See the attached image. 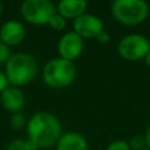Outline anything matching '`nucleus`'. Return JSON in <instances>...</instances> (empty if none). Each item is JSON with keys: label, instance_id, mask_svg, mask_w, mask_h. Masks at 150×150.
<instances>
[{"label": "nucleus", "instance_id": "f257e3e1", "mask_svg": "<svg viewBox=\"0 0 150 150\" xmlns=\"http://www.w3.org/2000/svg\"><path fill=\"white\" fill-rule=\"evenodd\" d=\"M60 120L50 111H38L27 122L28 139L38 148H49L56 145L62 135Z\"/></svg>", "mask_w": 150, "mask_h": 150}, {"label": "nucleus", "instance_id": "f03ea898", "mask_svg": "<svg viewBox=\"0 0 150 150\" xmlns=\"http://www.w3.org/2000/svg\"><path fill=\"white\" fill-rule=\"evenodd\" d=\"M39 73V63L29 53H15L11 55L5 66V74L9 84L21 87L32 82Z\"/></svg>", "mask_w": 150, "mask_h": 150}, {"label": "nucleus", "instance_id": "7ed1b4c3", "mask_svg": "<svg viewBox=\"0 0 150 150\" xmlns=\"http://www.w3.org/2000/svg\"><path fill=\"white\" fill-rule=\"evenodd\" d=\"M76 73V66L73 61L59 56L49 60L43 66L42 79L46 86L54 89H62L74 82Z\"/></svg>", "mask_w": 150, "mask_h": 150}, {"label": "nucleus", "instance_id": "20e7f679", "mask_svg": "<svg viewBox=\"0 0 150 150\" xmlns=\"http://www.w3.org/2000/svg\"><path fill=\"white\" fill-rule=\"evenodd\" d=\"M110 12L117 22L135 26L145 21L149 15V5L144 0H115Z\"/></svg>", "mask_w": 150, "mask_h": 150}, {"label": "nucleus", "instance_id": "39448f33", "mask_svg": "<svg viewBox=\"0 0 150 150\" xmlns=\"http://www.w3.org/2000/svg\"><path fill=\"white\" fill-rule=\"evenodd\" d=\"M150 50V41L145 35L131 33L124 35L118 45L117 52L120 56L127 61H138L145 57Z\"/></svg>", "mask_w": 150, "mask_h": 150}, {"label": "nucleus", "instance_id": "423d86ee", "mask_svg": "<svg viewBox=\"0 0 150 150\" xmlns=\"http://www.w3.org/2000/svg\"><path fill=\"white\" fill-rule=\"evenodd\" d=\"M20 12L22 18L33 25H46L56 12V6L50 0H25Z\"/></svg>", "mask_w": 150, "mask_h": 150}, {"label": "nucleus", "instance_id": "0eeeda50", "mask_svg": "<svg viewBox=\"0 0 150 150\" xmlns=\"http://www.w3.org/2000/svg\"><path fill=\"white\" fill-rule=\"evenodd\" d=\"M104 29L103 21L100 16L91 14V13H84L76 18L73 21V30L79 34L83 40L84 39H93Z\"/></svg>", "mask_w": 150, "mask_h": 150}, {"label": "nucleus", "instance_id": "6e6552de", "mask_svg": "<svg viewBox=\"0 0 150 150\" xmlns=\"http://www.w3.org/2000/svg\"><path fill=\"white\" fill-rule=\"evenodd\" d=\"M84 49L83 39L74 30L64 33L57 42V53L60 57L68 61H75Z\"/></svg>", "mask_w": 150, "mask_h": 150}, {"label": "nucleus", "instance_id": "1a4fd4ad", "mask_svg": "<svg viewBox=\"0 0 150 150\" xmlns=\"http://www.w3.org/2000/svg\"><path fill=\"white\" fill-rule=\"evenodd\" d=\"M26 38V28L18 20H8L0 27V41L6 46H16Z\"/></svg>", "mask_w": 150, "mask_h": 150}, {"label": "nucleus", "instance_id": "9d476101", "mask_svg": "<svg viewBox=\"0 0 150 150\" xmlns=\"http://www.w3.org/2000/svg\"><path fill=\"white\" fill-rule=\"evenodd\" d=\"M1 105L13 114L21 112L25 107V95L19 87H8L0 94Z\"/></svg>", "mask_w": 150, "mask_h": 150}, {"label": "nucleus", "instance_id": "9b49d317", "mask_svg": "<svg viewBox=\"0 0 150 150\" xmlns=\"http://www.w3.org/2000/svg\"><path fill=\"white\" fill-rule=\"evenodd\" d=\"M55 146L56 150H88L89 148L87 138L74 130L63 132Z\"/></svg>", "mask_w": 150, "mask_h": 150}, {"label": "nucleus", "instance_id": "f8f14e48", "mask_svg": "<svg viewBox=\"0 0 150 150\" xmlns=\"http://www.w3.org/2000/svg\"><path fill=\"white\" fill-rule=\"evenodd\" d=\"M88 4L86 0H61L56 5V12L66 19H76L84 14Z\"/></svg>", "mask_w": 150, "mask_h": 150}, {"label": "nucleus", "instance_id": "ddd939ff", "mask_svg": "<svg viewBox=\"0 0 150 150\" xmlns=\"http://www.w3.org/2000/svg\"><path fill=\"white\" fill-rule=\"evenodd\" d=\"M38 145L33 143L30 139H22L16 138L13 139L7 146L6 150H38Z\"/></svg>", "mask_w": 150, "mask_h": 150}, {"label": "nucleus", "instance_id": "4468645a", "mask_svg": "<svg viewBox=\"0 0 150 150\" xmlns=\"http://www.w3.org/2000/svg\"><path fill=\"white\" fill-rule=\"evenodd\" d=\"M129 146L131 150H143L146 146V141L144 137V134H135L129 139Z\"/></svg>", "mask_w": 150, "mask_h": 150}, {"label": "nucleus", "instance_id": "2eb2a0df", "mask_svg": "<svg viewBox=\"0 0 150 150\" xmlns=\"http://www.w3.org/2000/svg\"><path fill=\"white\" fill-rule=\"evenodd\" d=\"M48 25L55 30H63L66 28V26H67V19L64 16H62L60 13L55 12L53 14V16L50 18Z\"/></svg>", "mask_w": 150, "mask_h": 150}, {"label": "nucleus", "instance_id": "dca6fc26", "mask_svg": "<svg viewBox=\"0 0 150 150\" xmlns=\"http://www.w3.org/2000/svg\"><path fill=\"white\" fill-rule=\"evenodd\" d=\"M26 124V118L23 116L22 112H15V114H12L11 116V127L13 129H21L23 128V125Z\"/></svg>", "mask_w": 150, "mask_h": 150}, {"label": "nucleus", "instance_id": "f3484780", "mask_svg": "<svg viewBox=\"0 0 150 150\" xmlns=\"http://www.w3.org/2000/svg\"><path fill=\"white\" fill-rule=\"evenodd\" d=\"M105 150H131L130 146H129V143L127 141H123V139H115L112 142H110Z\"/></svg>", "mask_w": 150, "mask_h": 150}, {"label": "nucleus", "instance_id": "a211bd4d", "mask_svg": "<svg viewBox=\"0 0 150 150\" xmlns=\"http://www.w3.org/2000/svg\"><path fill=\"white\" fill-rule=\"evenodd\" d=\"M11 57V50L9 47L6 46L5 43H2L0 41V64L6 63L8 61V59Z\"/></svg>", "mask_w": 150, "mask_h": 150}, {"label": "nucleus", "instance_id": "6ab92c4d", "mask_svg": "<svg viewBox=\"0 0 150 150\" xmlns=\"http://www.w3.org/2000/svg\"><path fill=\"white\" fill-rule=\"evenodd\" d=\"M8 87H9V81H8V79H7L6 74L0 70V94H1L5 89H7Z\"/></svg>", "mask_w": 150, "mask_h": 150}, {"label": "nucleus", "instance_id": "aec40b11", "mask_svg": "<svg viewBox=\"0 0 150 150\" xmlns=\"http://www.w3.org/2000/svg\"><path fill=\"white\" fill-rule=\"evenodd\" d=\"M110 39H111V36H110L109 32L105 30V29H103V30L96 36V40H97L98 42H101V43H107V42L110 41Z\"/></svg>", "mask_w": 150, "mask_h": 150}, {"label": "nucleus", "instance_id": "412c9836", "mask_svg": "<svg viewBox=\"0 0 150 150\" xmlns=\"http://www.w3.org/2000/svg\"><path fill=\"white\" fill-rule=\"evenodd\" d=\"M143 134H144V137H145V141H146V146L150 149V122L148 123Z\"/></svg>", "mask_w": 150, "mask_h": 150}, {"label": "nucleus", "instance_id": "4be33fe9", "mask_svg": "<svg viewBox=\"0 0 150 150\" xmlns=\"http://www.w3.org/2000/svg\"><path fill=\"white\" fill-rule=\"evenodd\" d=\"M143 60H144V63H145V66H146V67L150 69V50H149V53L145 55V57H144Z\"/></svg>", "mask_w": 150, "mask_h": 150}, {"label": "nucleus", "instance_id": "5701e85b", "mask_svg": "<svg viewBox=\"0 0 150 150\" xmlns=\"http://www.w3.org/2000/svg\"><path fill=\"white\" fill-rule=\"evenodd\" d=\"M1 13H2V4L0 1V15H1Z\"/></svg>", "mask_w": 150, "mask_h": 150}, {"label": "nucleus", "instance_id": "b1692460", "mask_svg": "<svg viewBox=\"0 0 150 150\" xmlns=\"http://www.w3.org/2000/svg\"><path fill=\"white\" fill-rule=\"evenodd\" d=\"M143 150H150V149H149V148H145V149H143Z\"/></svg>", "mask_w": 150, "mask_h": 150}]
</instances>
